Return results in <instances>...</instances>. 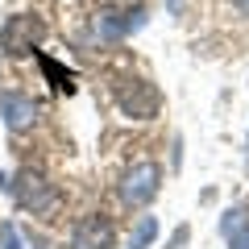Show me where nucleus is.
I'll list each match as a JSON object with an SVG mask.
<instances>
[{
    "label": "nucleus",
    "mask_w": 249,
    "mask_h": 249,
    "mask_svg": "<svg viewBox=\"0 0 249 249\" xmlns=\"http://www.w3.org/2000/svg\"><path fill=\"white\" fill-rule=\"evenodd\" d=\"M42 37H46V25H42L37 13H13L0 25V50L9 58H21V54H34Z\"/></svg>",
    "instance_id": "obj_1"
},
{
    "label": "nucleus",
    "mask_w": 249,
    "mask_h": 249,
    "mask_svg": "<svg viewBox=\"0 0 249 249\" xmlns=\"http://www.w3.org/2000/svg\"><path fill=\"white\" fill-rule=\"evenodd\" d=\"M116 104H121L124 116H133V121H150L158 116L162 108V96L150 79H121L116 83Z\"/></svg>",
    "instance_id": "obj_2"
},
{
    "label": "nucleus",
    "mask_w": 249,
    "mask_h": 249,
    "mask_svg": "<svg viewBox=\"0 0 249 249\" xmlns=\"http://www.w3.org/2000/svg\"><path fill=\"white\" fill-rule=\"evenodd\" d=\"M158 183H162L158 162H137V166L124 175V183H121V199L129 208H142V204H150V199L158 196Z\"/></svg>",
    "instance_id": "obj_3"
},
{
    "label": "nucleus",
    "mask_w": 249,
    "mask_h": 249,
    "mask_svg": "<svg viewBox=\"0 0 249 249\" xmlns=\"http://www.w3.org/2000/svg\"><path fill=\"white\" fill-rule=\"evenodd\" d=\"M13 196H17V204L25 208V212H34V216H42V212L54 208V187L46 183L37 170H21L17 183H13Z\"/></svg>",
    "instance_id": "obj_4"
},
{
    "label": "nucleus",
    "mask_w": 249,
    "mask_h": 249,
    "mask_svg": "<svg viewBox=\"0 0 249 249\" xmlns=\"http://www.w3.org/2000/svg\"><path fill=\"white\" fill-rule=\"evenodd\" d=\"M142 25H145V9H142V4H137V9H124V13H116V9L96 13V34L108 37V42L133 34V29H142Z\"/></svg>",
    "instance_id": "obj_5"
},
{
    "label": "nucleus",
    "mask_w": 249,
    "mask_h": 249,
    "mask_svg": "<svg viewBox=\"0 0 249 249\" xmlns=\"http://www.w3.org/2000/svg\"><path fill=\"white\" fill-rule=\"evenodd\" d=\"M71 249H112V224L104 216H83L71 232Z\"/></svg>",
    "instance_id": "obj_6"
},
{
    "label": "nucleus",
    "mask_w": 249,
    "mask_h": 249,
    "mask_svg": "<svg viewBox=\"0 0 249 249\" xmlns=\"http://www.w3.org/2000/svg\"><path fill=\"white\" fill-rule=\"evenodd\" d=\"M0 116H4V124H9L13 133H25L37 121V104L25 100V96H17V91H9V96H0Z\"/></svg>",
    "instance_id": "obj_7"
},
{
    "label": "nucleus",
    "mask_w": 249,
    "mask_h": 249,
    "mask_svg": "<svg viewBox=\"0 0 249 249\" xmlns=\"http://www.w3.org/2000/svg\"><path fill=\"white\" fill-rule=\"evenodd\" d=\"M220 232L229 249H249V208H232L220 216Z\"/></svg>",
    "instance_id": "obj_8"
},
{
    "label": "nucleus",
    "mask_w": 249,
    "mask_h": 249,
    "mask_svg": "<svg viewBox=\"0 0 249 249\" xmlns=\"http://www.w3.org/2000/svg\"><path fill=\"white\" fill-rule=\"evenodd\" d=\"M37 62H42V71L50 75V83H54L58 91H75V75H71V71H62L58 62H54V58H46V54H37Z\"/></svg>",
    "instance_id": "obj_9"
},
{
    "label": "nucleus",
    "mask_w": 249,
    "mask_h": 249,
    "mask_svg": "<svg viewBox=\"0 0 249 249\" xmlns=\"http://www.w3.org/2000/svg\"><path fill=\"white\" fill-rule=\"evenodd\" d=\"M154 237H158V220H154V216H142L137 229H133V237H129V249H150Z\"/></svg>",
    "instance_id": "obj_10"
},
{
    "label": "nucleus",
    "mask_w": 249,
    "mask_h": 249,
    "mask_svg": "<svg viewBox=\"0 0 249 249\" xmlns=\"http://www.w3.org/2000/svg\"><path fill=\"white\" fill-rule=\"evenodd\" d=\"M0 232H4V249H25V241H21V232H17V224H4V229H0Z\"/></svg>",
    "instance_id": "obj_11"
},
{
    "label": "nucleus",
    "mask_w": 249,
    "mask_h": 249,
    "mask_svg": "<svg viewBox=\"0 0 249 249\" xmlns=\"http://www.w3.org/2000/svg\"><path fill=\"white\" fill-rule=\"evenodd\" d=\"M232 9H237L241 17H249V0H232Z\"/></svg>",
    "instance_id": "obj_12"
}]
</instances>
